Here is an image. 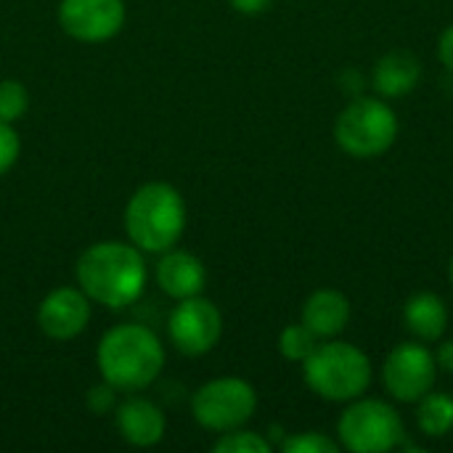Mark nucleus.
I'll return each mask as SVG.
<instances>
[{"label": "nucleus", "instance_id": "obj_8", "mask_svg": "<svg viewBox=\"0 0 453 453\" xmlns=\"http://www.w3.org/2000/svg\"><path fill=\"white\" fill-rule=\"evenodd\" d=\"M435 380H438V361L419 342H403L393 348L382 364L385 390L398 403H417L435 388Z\"/></svg>", "mask_w": 453, "mask_h": 453}, {"label": "nucleus", "instance_id": "obj_1", "mask_svg": "<svg viewBox=\"0 0 453 453\" xmlns=\"http://www.w3.org/2000/svg\"><path fill=\"white\" fill-rule=\"evenodd\" d=\"M77 284L90 297V303L122 311L143 295V252L125 242H98L80 255Z\"/></svg>", "mask_w": 453, "mask_h": 453}, {"label": "nucleus", "instance_id": "obj_19", "mask_svg": "<svg viewBox=\"0 0 453 453\" xmlns=\"http://www.w3.org/2000/svg\"><path fill=\"white\" fill-rule=\"evenodd\" d=\"M271 441H265L263 435L257 433H250V430H228V433H220V441L212 446L215 453H271Z\"/></svg>", "mask_w": 453, "mask_h": 453}, {"label": "nucleus", "instance_id": "obj_5", "mask_svg": "<svg viewBox=\"0 0 453 453\" xmlns=\"http://www.w3.org/2000/svg\"><path fill=\"white\" fill-rule=\"evenodd\" d=\"M398 138V117L385 98L358 96L334 122L337 146L356 159H374L393 149Z\"/></svg>", "mask_w": 453, "mask_h": 453}, {"label": "nucleus", "instance_id": "obj_11", "mask_svg": "<svg viewBox=\"0 0 453 453\" xmlns=\"http://www.w3.org/2000/svg\"><path fill=\"white\" fill-rule=\"evenodd\" d=\"M90 321V297L80 287L53 289L37 308V326L50 340H74Z\"/></svg>", "mask_w": 453, "mask_h": 453}, {"label": "nucleus", "instance_id": "obj_13", "mask_svg": "<svg viewBox=\"0 0 453 453\" xmlns=\"http://www.w3.org/2000/svg\"><path fill=\"white\" fill-rule=\"evenodd\" d=\"M157 284L173 300L196 297V295H202V289L207 284V271L196 255L180 252V250H167V252H162V260L157 263Z\"/></svg>", "mask_w": 453, "mask_h": 453}, {"label": "nucleus", "instance_id": "obj_21", "mask_svg": "<svg viewBox=\"0 0 453 453\" xmlns=\"http://www.w3.org/2000/svg\"><path fill=\"white\" fill-rule=\"evenodd\" d=\"M284 453H340L342 446L324 433H297L281 443Z\"/></svg>", "mask_w": 453, "mask_h": 453}, {"label": "nucleus", "instance_id": "obj_9", "mask_svg": "<svg viewBox=\"0 0 453 453\" xmlns=\"http://www.w3.org/2000/svg\"><path fill=\"white\" fill-rule=\"evenodd\" d=\"M170 340L183 356H204L210 353L220 334H223V316L212 300L204 297H186L178 300L175 311L170 313Z\"/></svg>", "mask_w": 453, "mask_h": 453}, {"label": "nucleus", "instance_id": "obj_4", "mask_svg": "<svg viewBox=\"0 0 453 453\" xmlns=\"http://www.w3.org/2000/svg\"><path fill=\"white\" fill-rule=\"evenodd\" d=\"M305 385L324 401L350 403L372 385L369 356L350 342H324L303 361Z\"/></svg>", "mask_w": 453, "mask_h": 453}, {"label": "nucleus", "instance_id": "obj_22", "mask_svg": "<svg viewBox=\"0 0 453 453\" xmlns=\"http://www.w3.org/2000/svg\"><path fill=\"white\" fill-rule=\"evenodd\" d=\"M19 151H21L19 133L13 130V125L0 122V175H5V173L16 165Z\"/></svg>", "mask_w": 453, "mask_h": 453}, {"label": "nucleus", "instance_id": "obj_12", "mask_svg": "<svg viewBox=\"0 0 453 453\" xmlns=\"http://www.w3.org/2000/svg\"><path fill=\"white\" fill-rule=\"evenodd\" d=\"M117 430L122 441L138 449H151L165 438V411L149 398H127L117 406Z\"/></svg>", "mask_w": 453, "mask_h": 453}, {"label": "nucleus", "instance_id": "obj_24", "mask_svg": "<svg viewBox=\"0 0 453 453\" xmlns=\"http://www.w3.org/2000/svg\"><path fill=\"white\" fill-rule=\"evenodd\" d=\"M438 58L449 72H453V24L446 27L438 37Z\"/></svg>", "mask_w": 453, "mask_h": 453}, {"label": "nucleus", "instance_id": "obj_26", "mask_svg": "<svg viewBox=\"0 0 453 453\" xmlns=\"http://www.w3.org/2000/svg\"><path fill=\"white\" fill-rule=\"evenodd\" d=\"M435 361H438V369L446 372V374H453V340L443 342L435 353Z\"/></svg>", "mask_w": 453, "mask_h": 453}, {"label": "nucleus", "instance_id": "obj_16", "mask_svg": "<svg viewBox=\"0 0 453 453\" xmlns=\"http://www.w3.org/2000/svg\"><path fill=\"white\" fill-rule=\"evenodd\" d=\"M403 324L419 342H435L449 329V308L435 292H417L406 300Z\"/></svg>", "mask_w": 453, "mask_h": 453}, {"label": "nucleus", "instance_id": "obj_15", "mask_svg": "<svg viewBox=\"0 0 453 453\" xmlns=\"http://www.w3.org/2000/svg\"><path fill=\"white\" fill-rule=\"evenodd\" d=\"M419 80H422V61L403 48L385 53L372 72V85L382 98H403L419 85Z\"/></svg>", "mask_w": 453, "mask_h": 453}, {"label": "nucleus", "instance_id": "obj_14", "mask_svg": "<svg viewBox=\"0 0 453 453\" xmlns=\"http://www.w3.org/2000/svg\"><path fill=\"white\" fill-rule=\"evenodd\" d=\"M300 321L319 340H334L350 324V300L340 289H316L303 303Z\"/></svg>", "mask_w": 453, "mask_h": 453}, {"label": "nucleus", "instance_id": "obj_6", "mask_svg": "<svg viewBox=\"0 0 453 453\" xmlns=\"http://www.w3.org/2000/svg\"><path fill=\"white\" fill-rule=\"evenodd\" d=\"M340 446L353 453H385L398 449L406 438L401 414L380 398H356L337 422Z\"/></svg>", "mask_w": 453, "mask_h": 453}, {"label": "nucleus", "instance_id": "obj_18", "mask_svg": "<svg viewBox=\"0 0 453 453\" xmlns=\"http://www.w3.org/2000/svg\"><path fill=\"white\" fill-rule=\"evenodd\" d=\"M316 348H319V337L303 321L284 326L279 334V353L292 364H303Z\"/></svg>", "mask_w": 453, "mask_h": 453}, {"label": "nucleus", "instance_id": "obj_23", "mask_svg": "<svg viewBox=\"0 0 453 453\" xmlns=\"http://www.w3.org/2000/svg\"><path fill=\"white\" fill-rule=\"evenodd\" d=\"M88 406L93 414H106L117 406V388H111L109 382H101L96 388H90L88 393Z\"/></svg>", "mask_w": 453, "mask_h": 453}, {"label": "nucleus", "instance_id": "obj_2", "mask_svg": "<svg viewBox=\"0 0 453 453\" xmlns=\"http://www.w3.org/2000/svg\"><path fill=\"white\" fill-rule=\"evenodd\" d=\"M101 380L117 390L135 393L149 388L165 369V348L159 337L141 324L111 326L96 353Z\"/></svg>", "mask_w": 453, "mask_h": 453}, {"label": "nucleus", "instance_id": "obj_25", "mask_svg": "<svg viewBox=\"0 0 453 453\" xmlns=\"http://www.w3.org/2000/svg\"><path fill=\"white\" fill-rule=\"evenodd\" d=\"M228 3H231V8H234V11L247 13V16L263 13V11L271 5V0H228Z\"/></svg>", "mask_w": 453, "mask_h": 453}, {"label": "nucleus", "instance_id": "obj_20", "mask_svg": "<svg viewBox=\"0 0 453 453\" xmlns=\"http://www.w3.org/2000/svg\"><path fill=\"white\" fill-rule=\"evenodd\" d=\"M29 106V93L21 82L16 80H3L0 82V122L13 125L27 114Z\"/></svg>", "mask_w": 453, "mask_h": 453}, {"label": "nucleus", "instance_id": "obj_3", "mask_svg": "<svg viewBox=\"0 0 453 453\" xmlns=\"http://www.w3.org/2000/svg\"><path fill=\"white\" fill-rule=\"evenodd\" d=\"M127 239L141 252L162 255L178 244L186 231V202L170 183L141 186L125 207Z\"/></svg>", "mask_w": 453, "mask_h": 453}, {"label": "nucleus", "instance_id": "obj_17", "mask_svg": "<svg viewBox=\"0 0 453 453\" xmlns=\"http://www.w3.org/2000/svg\"><path fill=\"white\" fill-rule=\"evenodd\" d=\"M417 425L427 438H446L453 430V398L449 393L430 390L417 401Z\"/></svg>", "mask_w": 453, "mask_h": 453}, {"label": "nucleus", "instance_id": "obj_7", "mask_svg": "<svg viewBox=\"0 0 453 453\" xmlns=\"http://www.w3.org/2000/svg\"><path fill=\"white\" fill-rule=\"evenodd\" d=\"M257 409V393L247 380L218 377L204 382L191 398L194 419L210 433H228L244 427Z\"/></svg>", "mask_w": 453, "mask_h": 453}, {"label": "nucleus", "instance_id": "obj_27", "mask_svg": "<svg viewBox=\"0 0 453 453\" xmlns=\"http://www.w3.org/2000/svg\"><path fill=\"white\" fill-rule=\"evenodd\" d=\"M449 279H451V284H453V257H451V265H449Z\"/></svg>", "mask_w": 453, "mask_h": 453}, {"label": "nucleus", "instance_id": "obj_10", "mask_svg": "<svg viewBox=\"0 0 453 453\" xmlns=\"http://www.w3.org/2000/svg\"><path fill=\"white\" fill-rule=\"evenodd\" d=\"M125 0H61L58 24L80 42H106L125 27Z\"/></svg>", "mask_w": 453, "mask_h": 453}]
</instances>
